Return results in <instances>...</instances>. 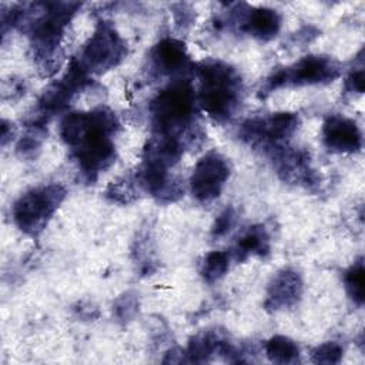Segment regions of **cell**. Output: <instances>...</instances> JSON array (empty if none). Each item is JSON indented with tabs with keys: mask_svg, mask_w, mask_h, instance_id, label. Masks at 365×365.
Wrapping results in <instances>:
<instances>
[{
	"mask_svg": "<svg viewBox=\"0 0 365 365\" xmlns=\"http://www.w3.org/2000/svg\"><path fill=\"white\" fill-rule=\"evenodd\" d=\"M117 123L111 113H71L61 121V137L73 148L80 167L88 174L107 168L114 160L110 134Z\"/></svg>",
	"mask_w": 365,
	"mask_h": 365,
	"instance_id": "cell-1",
	"label": "cell"
},
{
	"mask_svg": "<svg viewBox=\"0 0 365 365\" xmlns=\"http://www.w3.org/2000/svg\"><path fill=\"white\" fill-rule=\"evenodd\" d=\"M200 104L218 121L228 120L240 104L241 81L237 73L222 63H208L200 68Z\"/></svg>",
	"mask_w": 365,
	"mask_h": 365,
	"instance_id": "cell-2",
	"label": "cell"
},
{
	"mask_svg": "<svg viewBox=\"0 0 365 365\" xmlns=\"http://www.w3.org/2000/svg\"><path fill=\"white\" fill-rule=\"evenodd\" d=\"M195 93L188 81H175L164 88L151 104L154 125L160 134L174 135L192 121Z\"/></svg>",
	"mask_w": 365,
	"mask_h": 365,
	"instance_id": "cell-3",
	"label": "cell"
},
{
	"mask_svg": "<svg viewBox=\"0 0 365 365\" xmlns=\"http://www.w3.org/2000/svg\"><path fill=\"white\" fill-rule=\"evenodd\" d=\"M66 191L58 184H50L23 194L13 207L16 224L30 235L38 234L63 201Z\"/></svg>",
	"mask_w": 365,
	"mask_h": 365,
	"instance_id": "cell-4",
	"label": "cell"
},
{
	"mask_svg": "<svg viewBox=\"0 0 365 365\" xmlns=\"http://www.w3.org/2000/svg\"><path fill=\"white\" fill-rule=\"evenodd\" d=\"M339 68L334 60L324 56H307L292 67L277 71L267 81L269 90L281 86H302L328 83L338 77Z\"/></svg>",
	"mask_w": 365,
	"mask_h": 365,
	"instance_id": "cell-5",
	"label": "cell"
},
{
	"mask_svg": "<svg viewBox=\"0 0 365 365\" xmlns=\"http://www.w3.org/2000/svg\"><path fill=\"white\" fill-rule=\"evenodd\" d=\"M125 46L121 37L110 24H101L88 44L83 51V60L80 61L86 70L103 73L115 64L124 57Z\"/></svg>",
	"mask_w": 365,
	"mask_h": 365,
	"instance_id": "cell-6",
	"label": "cell"
},
{
	"mask_svg": "<svg viewBox=\"0 0 365 365\" xmlns=\"http://www.w3.org/2000/svg\"><path fill=\"white\" fill-rule=\"evenodd\" d=\"M230 175V167L227 160L211 151L205 154L195 165L191 174V191L200 201H211L217 198Z\"/></svg>",
	"mask_w": 365,
	"mask_h": 365,
	"instance_id": "cell-7",
	"label": "cell"
},
{
	"mask_svg": "<svg viewBox=\"0 0 365 365\" xmlns=\"http://www.w3.org/2000/svg\"><path fill=\"white\" fill-rule=\"evenodd\" d=\"M298 125V117L291 113H277L265 118L250 120L242 127V134L250 141L278 144L287 140Z\"/></svg>",
	"mask_w": 365,
	"mask_h": 365,
	"instance_id": "cell-8",
	"label": "cell"
},
{
	"mask_svg": "<svg viewBox=\"0 0 365 365\" xmlns=\"http://www.w3.org/2000/svg\"><path fill=\"white\" fill-rule=\"evenodd\" d=\"M322 135L325 145L336 153H354L358 151L362 144L361 131L355 121L341 115L327 118Z\"/></svg>",
	"mask_w": 365,
	"mask_h": 365,
	"instance_id": "cell-9",
	"label": "cell"
},
{
	"mask_svg": "<svg viewBox=\"0 0 365 365\" xmlns=\"http://www.w3.org/2000/svg\"><path fill=\"white\" fill-rule=\"evenodd\" d=\"M302 291L299 275L292 269H284L271 282L267 294L265 307L269 309H281L294 305Z\"/></svg>",
	"mask_w": 365,
	"mask_h": 365,
	"instance_id": "cell-10",
	"label": "cell"
},
{
	"mask_svg": "<svg viewBox=\"0 0 365 365\" xmlns=\"http://www.w3.org/2000/svg\"><path fill=\"white\" fill-rule=\"evenodd\" d=\"M151 60L154 67L161 74H173L184 70L188 61V56L181 41L165 38L153 48Z\"/></svg>",
	"mask_w": 365,
	"mask_h": 365,
	"instance_id": "cell-11",
	"label": "cell"
},
{
	"mask_svg": "<svg viewBox=\"0 0 365 365\" xmlns=\"http://www.w3.org/2000/svg\"><path fill=\"white\" fill-rule=\"evenodd\" d=\"M279 16L275 10L261 7L248 13L244 21V29L261 40L274 37L279 30Z\"/></svg>",
	"mask_w": 365,
	"mask_h": 365,
	"instance_id": "cell-12",
	"label": "cell"
},
{
	"mask_svg": "<svg viewBox=\"0 0 365 365\" xmlns=\"http://www.w3.org/2000/svg\"><path fill=\"white\" fill-rule=\"evenodd\" d=\"M267 356L277 364H294L298 361L299 349L298 345L287 336H272L265 345Z\"/></svg>",
	"mask_w": 365,
	"mask_h": 365,
	"instance_id": "cell-13",
	"label": "cell"
},
{
	"mask_svg": "<svg viewBox=\"0 0 365 365\" xmlns=\"http://www.w3.org/2000/svg\"><path fill=\"white\" fill-rule=\"evenodd\" d=\"M268 250V235L262 227L250 228L240 240L237 251L241 255L264 254Z\"/></svg>",
	"mask_w": 365,
	"mask_h": 365,
	"instance_id": "cell-14",
	"label": "cell"
},
{
	"mask_svg": "<svg viewBox=\"0 0 365 365\" xmlns=\"http://www.w3.org/2000/svg\"><path fill=\"white\" fill-rule=\"evenodd\" d=\"M230 265V257L224 251H212L210 252L202 264V275L208 282H212L221 278Z\"/></svg>",
	"mask_w": 365,
	"mask_h": 365,
	"instance_id": "cell-15",
	"label": "cell"
},
{
	"mask_svg": "<svg viewBox=\"0 0 365 365\" xmlns=\"http://www.w3.org/2000/svg\"><path fill=\"white\" fill-rule=\"evenodd\" d=\"M344 281L351 298L361 305L364 302V264L361 259L345 272Z\"/></svg>",
	"mask_w": 365,
	"mask_h": 365,
	"instance_id": "cell-16",
	"label": "cell"
},
{
	"mask_svg": "<svg viewBox=\"0 0 365 365\" xmlns=\"http://www.w3.org/2000/svg\"><path fill=\"white\" fill-rule=\"evenodd\" d=\"M342 356V346L336 342H325L317 346L312 352V358L317 364H336Z\"/></svg>",
	"mask_w": 365,
	"mask_h": 365,
	"instance_id": "cell-17",
	"label": "cell"
},
{
	"mask_svg": "<svg viewBox=\"0 0 365 365\" xmlns=\"http://www.w3.org/2000/svg\"><path fill=\"white\" fill-rule=\"evenodd\" d=\"M234 224V211L232 210H225L215 221V227H214V234L217 237L224 235L227 231L231 230Z\"/></svg>",
	"mask_w": 365,
	"mask_h": 365,
	"instance_id": "cell-18",
	"label": "cell"
},
{
	"mask_svg": "<svg viewBox=\"0 0 365 365\" xmlns=\"http://www.w3.org/2000/svg\"><path fill=\"white\" fill-rule=\"evenodd\" d=\"M346 86L351 91H356V93H362L364 91V71L358 70L349 74V77L346 78Z\"/></svg>",
	"mask_w": 365,
	"mask_h": 365,
	"instance_id": "cell-19",
	"label": "cell"
}]
</instances>
